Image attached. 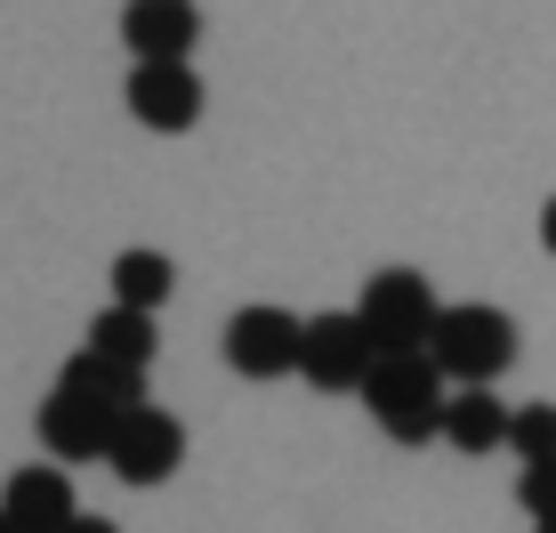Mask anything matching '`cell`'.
<instances>
[{
    "label": "cell",
    "instance_id": "cell-1",
    "mask_svg": "<svg viewBox=\"0 0 556 533\" xmlns=\"http://www.w3.org/2000/svg\"><path fill=\"white\" fill-rule=\"evenodd\" d=\"M516 356V323L484 299H459V308H435V332H428V364L444 380H501Z\"/></svg>",
    "mask_w": 556,
    "mask_h": 533
},
{
    "label": "cell",
    "instance_id": "cell-2",
    "mask_svg": "<svg viewBox=\"0 0 556 533\" xmlns=\"http://www.w3.org/2000/svg\"><path fill=\"white\" fill-rule=\"evenodd\" d=\"M348 315L363 323L371 356H412V348H428V332H435V292H428V275H412V266H379Z\"/></svg>",
    "mask_w": 556,
    "mask_h": 533
},
{
    "label": "cell",
    "instance_id": "cell-3",
    "mask_svg": "<svg viewBox=\"0 0 556 533\" xmlns=\"http://www.w3.org/2000/svg\"><path fill=\"white\" fill-rule=\"evenodd\" d=\"M105 461H113V478H122V485H162V478H178V461H186V429H178V412H162V405L122 412V421H113Z\"/></svg>",
    "mask_w": 556,
    "mask_h": 533
},
{
    "label": "cell",
    "instance_id": "cell-4",
    "mask_svg": "<svg viewBox=\"0 0 556 533\" xmlns=\"http://www.w3.org/2000/svg\"><path fill=\"white\" fill-rule=\"evenodd\" d=\"M226 364L242 380H275V372H299V315L291 308H242L226 323Z\"/></svg>",
    "mask_w": 556,
    "mask_h": 533
},
{
    "label": "cell",
    "instance_id": "cell-5",
    "mask_svg": "<svg viewBox=\"0 0 556 533\" xmlns=\"http://www.w3.org/2000/svg\"><path fill=\"white\" fill-rule=\"evenodd\" d=\"M299 372L315 388H363L371 372V339H363L355 315H306L299 323Z\"/></svg>",
    "mask_w": 556,
    "mask_h": 533
},
{
    "label": "cell",
    "instance_id": "cell-6",
    "mask_svg": "<svg viewBox=\"0 0 556 533\" xmlns=\"http://www.w3.org/2000/svg\"><path fill=\"white\" fill-rule=\"evenodd\" d=\"M122 41L138 65H186V49L202 41L194 0H122Z\"/></svg>",
    "mask_w": 556,
    "mask_h": 533
},
{
    "label": "cell",
    "instance_id": "cell-7",
    "mask_svg": "<svg viewBox=\"0 0 556 533\" xmlns=\"http://www.w3.org/2000/svg\"><path fill=\"white\" fill-rule=\"evenodd\" d=\"M0 518L16 533H65L81 509H73V478L56 461H25L9 469V485H0Z\"/></svg>",
    "mask_w": 556,
    "mask_h": 533
},
{
    "label": "cell",
    "instance_id": "cell-8",
    "mask_svg": "<svg viewBox=\"0 0 556 533\" xmlns=\"http://www.w3.org/2000/svg\"><path fill=\"white\" fill-rule=\"evenodd\" d=\"M33 436H41L56 461H105V445H113V412L81 405V396H65V388H49V396H41V412H33Z\"/></svg>",
    "mask_w": 556,
    "mask_h": 533
},
{
    "label": "cell",
    "instance_id": "cell-9",
    "mask_svg": "<svg viewBox=\"0 0 556 533\" xmlns=\"http://www.w3.org/2000/svg\"><path fill=\"white\" fill-rule=\"evenodd\" d=\"M129 113H138L146 129H194L202 122L194 65H129Z\"/></svg>",
    "mask_w": 556,
    "mask_h": 533
},
{
    "label": "cell",
    "instance_id": "cell-10",
    "mask_svg": "<svg viewBox=\"0 0 556 533\" xmlns=\"http://www.w3.org/2000/svg\"><path fill=\"white\" fill-rule=\"evenodd\" d=\"M363 396H371L379 421H404V412L444 405V396H435V364H428V348H412V356H371V372H363Z\"/></svg>",
    "mask_w": 556,
    "mask_h": 533
},
{
    "label": "cell",
    "instance_id": "cell-11",
    "mask_svg": "<svg viewBox=\"0 0 556 533\" xmlns=\"http://www.w3.org/2000/svg\"><path fill=\"white\" fill-rule=\"evenodd\" d=\"M56 388H65V396H81V405H98V412H113V421L146 405V372L105 364V356H89V348H73L65 364H56Z\"/></svg>",
    "mask_w": 556,
    "mask_h": 533
},
{
    "label": "cell",
    "instance_id": "cell-12",
    "mask_svg": "<svg viewBox=\"0 0 556 533\" xmlns=\"http://www.w3.org/2000/svg\"><path fill=\"white\" fill-rule=\"evenodd\" d=\"M444 445H459V453H501L508 445V405H501V396H484V388L444 396Z\"/></svg>",
    "mask_w": 556,
    "mask_h": 533
},
{
    "label": "cell",
    "instance_id": "cell-13",
    "mask_svg": "<svg viewBox=\"0 0 556 533\" xmlns=\"http://www.w3.org/2000/svg\"><path fill=\"white\" fill-rule=\"evenodd\" d=\"M169 292H178V266H169L162 251H122V259H113V308L153 315Z\"/></svg>",
    "mask_w": 556,
    "mask_h": 533
},
{
    "label": "cell",
    "instance_id": "cell-14",
    "mask_svg": "<svg viewBox=\"0 0 556 533\" xmlns=\"http://www.w3.org/2000/svg\"><path fill=\"white\" fill-rule=\"evenodd\" d=\"M81 348H89V356H105V364L146 372V364H153V315L105 308V315H89V339H81Z\"/></svg>",
    "mask_w": 556,
    "mask_h": 533
},
{
    "label": "cell",
    "instance_id": "cell-15",
    "mask_svg": "<svg viewBox=\"0 0 556 533\" xmlns=\"http://www.w3.org/2000/svg\"><path fill=\"white\" fill-rule=\"evenodd\" d=\"M508 453L516 461H556V405H516L508 412Z\"/></svg>",
    "mask_w": 556,
    "mask_h": 533
},
{
    "label": "cell",
    "instance_id": "cell-16",
    "mask_svg": "<svg viewBox=\"0 0 556 533\" xmlns=\"http://www.w3.org/2000/svg\"><path fill=\"white\" fill-rule=\"evenodd\" d=\"M516 501L532 509V525H548L556 518V461H532L525 478H516Z\"/></svg>",
    "mask_w": 556,
    "mask_h": 533
},
{
    "label": "cell",
    "instance_id": "cell-17",
    "mask_svg": "<svg viewBox=\"0 0 556 533\" xmlns=\"http://www.w3.org/2000/svg\"><path fill=\"white\" fill-rule=\"evenodd\" d=\"M541 243H548V251H556V195L541 202Z\"/></svg>",
    "mask_w": 556,
    "mask_h": 533
},
{
    "label": "cell",
    "instance_id": "cell-18",
    "mask_svg": "<svg viewBox=\"0 0 556 533\" xmlns=\"http://www.w3.org/2000/svg\"><path fill=\"white\" fill-rule=\"evenodd\" d=\"M65 533H122V525H105V518H73Z\"/></svg>",
    "mask_w": 556,
    "mask_h": 533
},
{
    "label": "cell",
    "instance_id": "cell-19",
    "mask_svg": "<svg viewBox=\"0 0 556 533\" xmlns=\"http://www.w3.org/2000/svg\"><path fill=\"white\" fill-rule=\"evenodd\" d=\"M532 533H556V518H548V525H532Z\"/></svg>",
    "mask_w": 556,
    "mask_h": 533
},
{
    "label": "cell",
    "instance_id": "cell-20",
    "mask_svg": "<svg viewBox=\"0 0 556 533\" xmlns=\"http://www.w3.org/2000/svg\"><path fill=\"white\" fill-rule=\"evenodd\" d=\"M0 533H16V525H9V518H0Z\"/></svg>",
    "mask_w": 556,
    "mask_h": 533
}]
</instances>
